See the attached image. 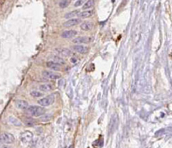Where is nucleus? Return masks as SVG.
Instances as JSON below:
<instances>
[{
    "mask_svg": "<svg viewBox=\"0 0 172 148\" xmlns=\"http://www.w3.org/2000/svg\"><path fill=\"white\" fill-rule=\"evenodd\" d=\"M53 62H54L56 64H59V65H65V61L62 57H60V56H53Z\"/></svg>",
    "mask_w": 172,
    "mask_h": 148,
    "instance_id": "nucleus-17",
    "label": "nucleus"
},
{
    "mask_svg": "<svg viewBox=\"0 0 172 148\" xmlns=\"http://www.w3.org/2000/svg\"><path fill=\"white\" fill-rule=\"evenodd\" d=\"M41 74H42V76L46 78V79H48V80H55V79H59V78H61L60 74L53 72V71H43Z\"/></svg>",
    "mask_w": 172,
    "mask_h": 148,
    "instance_id": "nucleus-4",
    "label": "nucleus"
},
{
    "mask_svg": "<svg viewBox=\"0 0 172 148\" xmlns=\"http://www.w3.org/2000/svg\"><path fill=\"white\" fill-rule=\"evenodd\" d=\"M46 66H47L49 69L53 70V71H60L61 70V66L59 65V64L53 62V61H48V62H46Z\"/></svg>",
    "mask_w": 172,
    "mask_h": 148,
    "instance_id": "nucleus-12",
    "label": "nucleus"
},
{
    "mask_svg": "<svg viewBox=\"0 0 172 148\" xmlns=\"http://www.w3.org/2000/svg\"><path fill=\"white\" fill-rule=\"evenodd\" d=\"M1 148H12V147H11V146H9V145H4L3 146H2Z\"/></svg>",
    "mask_w": 172,
    "mask_h": 148,
    "instance_id": "nucleus-25",
    "label": "nucleus"
},
{
    "mask_svg": "<svg viewBox=\"0 0 172 148\" xmlns=\"http://www.w3.org/2000/svg\"><path fill=\"white\" fill-rule=\"evenodd\" d=\"M82 4H83V1H81V0H79V1H77V2H76L74 5H75L76 7H78V6H80Z\"/></svg>",
    "mask_w": 172,
    "mask_h": 148,
    "instance_id": "nucleus-23",
    "label": "nucleus"
},
{
    "mask_svg": "<svg viewBox=\"0 0 172 148\" xmlns=\"http://www.w3.org/2000/svg\"></svg>",
    "mask_w": 172,
    "mask_h": 148,
    "instance_id": "nucleus-27",
    "label": "nucleus"
},
{
    "mask_svg": "<svg viewBox=\"0 0 172 148\" xmlns=\"http://www.w3.org/2000/svg\"><path fill=\"white\" fill-rule=\"evenodd\" d=\"M39 90L41 91H43V92H47V91L53 90V85H51V84H42L39 86Z\"/></svg>",
    "mask_w": 172,
    "mask_h": 148,
    "instance_id": "nucleus-14",
    "label": "nucleus"
},
{
    "mask_svg": "<svg viewBox=\"0 0 172 148\" xmlns=\"http://www.w3.org/2000/svg\"><path fill=\"white\" fill-rule=\"evenodd\" d=\"M94 13V11H91V10H90V11H83L82 12H79V14H78V17H80V18H83V19H85V18H89Z\"/></svg>",
    "mask_w": 172,
    "mask_h": 148,
    "instance_id": "nucleus-13",
    "label": "nucleus"
},
{
    "mask_svg": "<svg viewBox=\"0 0 172 148\" xmlns=\"http://www.w3.org/2000/svg\"><path fill=\"white\" fill-rule=\"evenodd\" d=\"M71 62H72V63H75V62H77V59H76V58H74V57H73V58H72V59H71Z\"/></svg>",
    "mask_w": 172,
    "mask_h": 148,
    "instance_id": "nucleus-24",
    "label": "nucleus"
},
{
    "mask_svg": "<svg viewBox=\"0 0 172 148\" xmlns=\"http://www.w3.org/2000/svg\"><path fill=\"white\" fill-rule=\"evenodd\" d=\"M9 122L11 123V124H14L15 126H21L22 125V122L19 121L18 119H16V118H15L13 116L9 117Z\"/></svg>",
    "mask_w": 172,
    "mask_h": 148,
    "instance_id": "nucleus-18",
    "label": "nucleus"
},
{
    "mask_svg": "<svg viewBox=\"0 0 172 148\" xmlns=\"http://www.w3.org/2000/svg\"><path fill=\"white\" fill-rule=\"evenodd\" d=\"M16 107L18 108V109L22 110H27L28 108L29 107V104L28 102L24 100H17L16 102Z\"/></svg>",
    "mask_w": 172,
    "mask_h": 148,
    "instance_id": "nucleus-7",
    "label": "nucleus"
},
{
    "mask_svg": "<svg viewBox=\"0 0 172 148\" xmlns=\"http://www.w3.org/2000/svg\"><path fill=\"white\" fill-rule=\"evenodd\" d=\"M80 28L84 31L90 30L93 28V23H91V22H83V23H81Z\"/></svg>",
    "mask_w": 172,
    "mask_h": 148,
    "instance_id": "nucleus-15",
    "label": "nucleus"
},
{
    "mask_svg": "<svg viewBox=\"0 0 172 148\" xmlns=\"http://www.w3.org/2000/svg\"><path fill=\"white\" fill-rule=\"evenodd\" d=\"M78 34V31L76 30H65L61 34V37L62 38L69 39V38H73Z\"/></svg>",
    "mask_w": 172,
    "mask_h": 148,
    "instance_id": "nucleus-10",
    "label": "nucleus"
},
{
    "mask_svg": "<svg viewBox=\"0 0 172 148\" xmlns=\"http://www.w3.org/2000/svg\"><path fill=\"white\" fill-rule=\"evenodd\" d=\"M33 138V134L30 131H25L21 134V139L23 142H29Z\"/></svg>",
    "mask_w": 172,
    "mask_h": 148,
    "instance_id": "nucleus-11",
    "label": "nucleus"
},
{
    "mask_svg": "<svg viewBox=\"0 0 172 148\" xmlns=\"http://www.w3.org/2000/svg\"><path fill=\"white\" fill-rule=\"evenodd\" d=\"M56 53H58L60 55H61L62 57H68L72 54V52L69 50L68 48H57L55 49Z\"/></svg>",
    "mask_w": 172,
    "mask_h": 148,
    "instance_id": "nucleus-8",
    "label": "nucleus"
},
{
    "mask_svg": "<svg viewBox=\"0 0 172 148\" xmlns=\"http://www.w3.org/2000/svg\"><path fill=\"white\" fill-rule=\"evenodd\" d=\"M25 123L28 126H34V122L33 119H30V118H27L26 121H25Z\"/></svg>",
    "mask_w": 172,
    "mask_h": 148,
    "instance_id": "nucleus-22",
    "label": "nucleus"
},
{
    "mask_svg": "<svg viewBox=\"0 0 172 148\" xmlns=\"http://www.w3.org/2000/svg\"><path fill=\"white\" fill-rule=\"evenodd\" d=\"M27 111H28V113L31 115V116L39 117V116H42V115L45 114L46 109L42 107L33 105V106H29L28 108V109H27Z\"/></svg>",
    "mask_w": 172,
    "mask_h": 148,
    "instance_id": "nucleus-1",
    "label": "nucleus"
},
{
    "mask_svg": "<svg viewBox=\"0 0 172 148\" xmlns=\"http://www.w3.org/2000/svg\"><path fill=\"white\" fill-rule=\"evenodd\" d=\"M79 23H81V19L73 18V19H70V20H68L67 22H65V23H64V27H65V28H70V27L76 26Z\"/></svg>",
    "mask_w": 172,
    "mask_h": 148,
    "instance_id": "nucleus-9",
    "label": "nucleus"
},
{
    "mask_svg": "<svg viewBox=\"0 0 172 148\" xmlns=\"http://www.w3.org/2000/svg\"><path fill=\"white\" fill-rule=\"evenodd\" d=\"M69 4H70V1H68V0H62V1H60L59 2V6L60 7V8H66Z\"/></svg>",
    "mask_w": 172,
    "mask_h": 148,
    "instance_id": "nucleus-20",
    "label": "nucleus"
},
{
    "mask_svg": "<svg viewBox=\"0 0 172 148\" xmlns=\"http://www.w3.org/2000/svg\"><path fill=\"white\" fill-rule=\"evenodd\" d=\"M93 41V37H87V36H81L78 37V38H75L72 40L73 43H76L78 45H80V44H86V43H90Z\"/></svg>",
    "mask_w": 172,
    "mask_h": 148,
    "instance_id": "nucleus-5",
    "label": "nucleus"
},
{
    "mask_svg": "<svg viewBox=\"0 0 172 148\" xmlns=\"http://www.w3.org/2000/svg\"><path fill=\"white\" fill-rule=\"evenodd\" d=\"M55 97L53 95H49L47 97H45L41 99L38 100V104H40L42 107H47L49 105H52L54 103Z\"/></svg>",
    "mask_w": 172,
    "mask_h": 148,
    "instance_id": "nucleus-3",
    "label": "nucleus"
},
{
    "mask_svg": "<svg viewBox=\"0 0 172 148\" xmlns=\"http://www.w3.org/2000/svg\"><path fill=\"white\" fill-rule=\"evenodd\" d=\"M94 4H95V1H93V0H89V1H87L84 4H83V10L90 9V8H91V7L94 6Z\"/></svg>",
    "mask_w": 172,
    "mask_h": 148,
    "instance_id": "nucleus-19",
    "label": "nucleus"
},
{
    "mask_svg": "<svg viewBox=\"0 0 172 148\" xmlns=\"http://www.w3.org/2000/svg\"><path fill=\"white\" fill-rule=\"evenodd\" d=\"M69 148H73V145H70V146H69Z\"/></svg>",
    "mask_w": 172,
    "mask_h": 148,
    "instance_id": "nucleus-26",
    "label": "nucleus"
},
{
    "mask_svg": "<svg viewBox=\"0 0 172 148\" xmlns=\"http://www.w3.org/2000/svg\"><path fill=\"white\" fill-rule=\"evenodd\" d=\"M78 14H79V11H71L69 12V13L65 14V18L66 19H73V17H77L78 16Z\"/></svg>",
    "mask_w": 172,
    "mask_h": 148,
    "instance_id": "nucleus-16",
    "label": "nucleus"
},
{
    "mask_svg": "<svg viewBox=\"0 0 172 148\" xmlns=\"http://www.w3.org/2000/svg\"><path fill=\"white\" fill-rule=\"evenodd\" d=\"M72 50L80 54H85L87 53V52L89 51V48L87 47L82 46V45H75L72 47Z\"/></svg>",
    "mask_w": 172,
    "mask_h": 148,
    "instance_id": "nucleus-6",
    "label": "nucleus"
},
{
    "mask_svg": "<svg viewBox=\"0 0 172 148\" xmlns=\"http://www.w3.org/2000/svg\"><path fill=\"white\" fill-rule=\"evenodd\" d=\"M15 141V138L11 134L9 133H1L0 134V143H3L4 145L11 144Z\"/></svg>",
    "mask_w": 172,
    "mask_h": 148,
    "instance_id": "nucleus-2",
    "label": "nucleus"
},
{
    "mask_svg": "<svg viewBox=\"0 0 172 148\" xmlns=\"http://www.w3.org/2000/svg\"><path fill=\"white\" fill-rule=\"evenodd\" d=\"M30 95L34 97H40L42 96V93L40 92V91H38V90H32L30 92Z\"/></svg>",
    "mask_w": 172,
    "mask_h": 148,
    "instance_id": "nucleus-21",
    "label": "nucleus"
}]
</instances>
